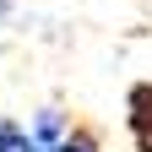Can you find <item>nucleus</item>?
<instances>
[{
	"label": "nucleus",
	"mask_w": 152,
	"mask_h": 152,
	"mask_svg": "<svg viewBox=\"0 0 152 152\" xmlns=\"http://www.w3.org/2000/svg\"><path fill=\"white\" fill-rule=\"evenodd\" d=\"M125 120H130V136H136L141 152H152V82H136L125 98Z\"/></svg>",
	"instance_id": "nucleus-1"
},
{
	"label": "nucleus",
	"mask_w": 152,
	"mask_h": 152,
	"mask_svg": "<svg viewBox=\"0 0 152 152\" xmlns=\"http://www.w3.org/2000/svg\"><path fill=\"white\" fill-rule=\"evenodd\" d=\"M33 152H103V141H98V130H87V125H71L65 136H54V141L33 147Z\"/></svg>",
	"instance_id": "nucleus-2"
},
{
	"label": "nucleus",
	"mask_w": 152,
	"mask_h": 152,
	"mask_svg": "<svg viewBox=\"0 0 152 152\" xmlns=\"http://www.w3.org/2000/svg\"><path fill=\"white\" fill-rule=\"evenodd\" d=\"M27 130H33V147H44V141H54V136H65L71 120H65L60 109H38L33 120H27Z\"/></svg>",
	"instance_id": "nucleus-3"
},
{
	"label": "nucleus",
	"mask_w": 152,
	"mask_h": 152,
	"mask_svg": "<svg viewBox=\"0 0 152 152\" xmlns=\"http://www.w3.org/2000/svg\"><path fill=\"white\" fill-rule=\"evenodd\" d=\"M0 152H33V130L11 114H0Z\"/></svg>",
	"instance_id": "nucleus-4"
},
{
	"label": "nucleus",
	"mask_w": 152,
	"mask_h": 152,
	"mask_svg": "<svg viewBox=\"0 0 152 152\" xmlns=\"http://www.w3.org/2000/svg\"><path fill=\"white\" fill-rule=\"evenodd\" d=\"M11 6H16V0H0V22H6V16H11Z\"/></svg>",
	"instance_id": "nucleus-5"
}]
</instances>
